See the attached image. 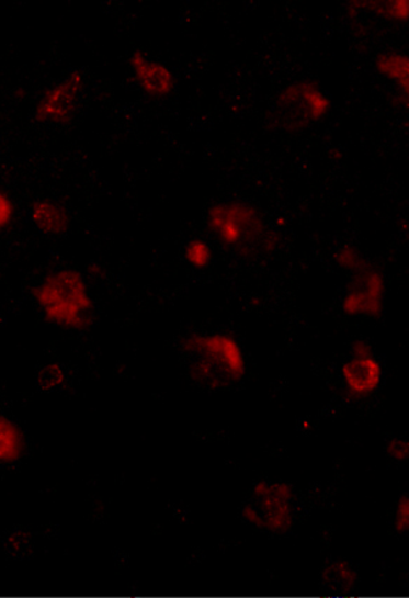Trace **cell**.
Listing matches in <instances>:
<instances>
[{
    "label": "cell",
    "instance_id": "cell-11",
    "mask_svg": "<svg viewBox=\"0 0 409 598\" xmlns=\"http://www.w3.org/2000/svg\"><path fill=\"white\" fill-rule=\"evenodd\" d=\"M375 70L386 81L395 83L399 89L402 102L408 105L409 94V58L408 55L397 49H386L377 55L374 60Z\"/></svg>",
    "mask_w": 409,
    "mask_h": 598
},
{
    "label": "cell",
    "instance_id": "cell-1",
    "mask_svg": "<svg viewBox=\"0 0 409 598\" xmlns=\"http://www.w3.org/2000/svg\"><path fill=\"white\" fill-rule=\"evenodd\" d=\"M206 227L223 249L242 260L265 259L276 253L282 245V237L250 201H217L207 210Z\"/></svg>",
    "mask_w": 409,
    "mask_h": 598
},
{
    "label": "cell",
    "instance_id": "cell-12",
    "mask_svg": "<svg viewBox=\"0 0 409 598\" xmlns=\"http://www.w3.org/2000/svg\"><path fill=\"white\" fill-rule=\"evenodd\" d=\"M26 452V438L19 424L0 415V465H14Z\"/></svg>",
    "mask_w": 409,
    "mask_h": 598
},
{
    "label": "cell",
    "instance_id": "cell-8",
    "mask_svg": "<svg viewBox=\"0 0 409 598\" xmlns=\"http://www.w3.org/2000/svg\"><path fill=\"white\" fill-rule=\"evenodd\" d=\"M86 89V77L81 70H72L60 81L44 89L35 105V121L67 125L77 114L81 97Z\"/></svg>",
    "mask_w": 409,
    "mask_h": 598
},
{
    "label": "cell",
    "instance_id": "cell-5",
    "mask_svg": "<svg viewBox=\"0 0 409 598\" xmlns=\"http://www.w3.org/2000/svg\"><path fill=\"white\" fill-rule=\"evenodd\" d=\"M332 105V99L317 81L299 80L287 83L276 94L269 116L280 131L302 132L327 119Z\"/></svg>",
    "mask_w": 409,
    "mask_h": 598
},
{
    "label": "cell",
    "instance_id": "cell-7",
    "mask_svg": "<svg viewBox=\"0 0 409 598\" xmlns=\"http://www.w3.org/2000/svg\"><path fill=\"white\" fill-rule=\"evenodd\" d=\"M388 284L384 272L368 261L361 271L352 273L349 289L341 300V311L352 318H378L385 311Z\"/></svg>",
    "mask_w": 409,
    "mask_h": 598
},
{
    "label": "cell",
    "instance_id": "cell-13",
    "mask_svg": "<svg viewBox=\"0 0 409 598\" xmlns=\"http://www.w3.org/2000/svg\"><path fill=\"white\" fill-rule=\"evenodd\" d=\"M350 14L373 13L395 24H406L409 19L408 0H354L349 3Z\"/></svg>",
    "mask_w": 409,
    "mask_h": 598
},
{
    "label": "cell",
    "instance_id": "cell-17",
    "mask_svg": "<svg viewBox=\"0 0 409 598\" xmlns=\"http://www.w3.org/2000/svg\"><path fill=\"white\" fill-rule=\"evenodd\" d=\"M16 206L11 195L0 187V233L9 230L14 225Z\"/></svg>",
    "mask_w": 409,
    "mask_h": 598
},
{
    "label": "cell",
    "instance_id": "cell-14",
    "mask_svg": "<svg viewBox=\"0 0 409 598\" xmlns=\"http://www.w3.org/2000/svg\"><path fill=\"white\" fill-rule=\"evenodd\" d=\"M183 259L193 270L204 271L212 266L215 251L206 239L193 238L184 246Z\"/></svg>",
    "mask_w": 409,
    "mask_h": 598
},
{
    "label": "cell",
    "instance_id": "cell-19",
    "mask_svg": "<svg viewBox=\"0 0 409 598\" xmlns=\"http://www.w3.org/2000/svg\"><path fill=\"white\" fill-rule=\"evenodd\" d=\"M386 454L390 458L391 461L399 463H406L409 455V443L406 438L402 436H395L391 438L385 447Z\"/></svg>",
    "mask_w": 409,
    "mask_h": 598
},
{
    "label": "cell",
    "instance_id": "cell-3",
    "mask_svg": "<svg viewBox=\"0 0 409 598\" xmlns=\"http://www.w3.org/2000/svg\"><path fill=\"white\" fill-rule=\"evenodd\" d=\"M38 312L52 326L83 331L94 318V301L86 277L75 268L48 272L32 290Z\"/></svg>",
    "mask_w": 409,
    "mask_h": 598
},
{
    "label": "cell",
    "instance_id": "cell-10",
    "mask_svg": "<svg viewBox=\"0 0 409 598\" xmlns=\"http://www.w3.org/2000/svg\"><path fill=\"white\" fill-rule=\"evenodd\" d=\"M30 219L36 230L46 237H64L71 228L69 210L52 199L35 201L31 205Z\"/></svg>",
    "mask_w": 409,
    "mask_h": 598
},
{
    "label": "cell",
    "instance_id": "cell-4",
    "mask_svg": "<svg viewBox=\"0 0 409 598\" xmlns=\"http://www.w3.org/2000/svg\"><path fill=\"white\" fill-rule=\"evenodd\" d=\"M299 510V496L294 486L283 481H260L250 489L242 519L260 532L285 534L296 527Z\"/></svg>",
    "mask_w": 409,
    "mask_h": 598
},
{
    "label": "cell",
    "instance_id": "cell-6",
    "mask_svg": "<svg viewBox=\"0 0 409 598\" xmlns=\"http://www.w3.org/2000/svg\"><path fill=\"white\" fill-rule=\"evenodd\" d=\"M384 379V362L375 354L373 346L366 340H355L341 365L345 395L355 400L372 398L383 388Z\"/></svg>",
    "mask_w": 409,
    "mask_h": 598
},
{
    "label": "cell",
    "instance_id": "cell-15",
    "mask_svg": "<svg viewBox=\"0 0 409 598\" xmlns=\"http://www.w3.org/2000/svg\"><path fill=\"white\" fill-rule=\"evenodd\" d=\"M336 266L345 272L355 273L361 271L363 267L368 264V260L364 257L363 251L355 245L346 244L341 245L338 250L334 251Z\"/></svg>",
    "mask_w": 409,
    "mask_h": 598
},
{
    "label": "cell",
    "instance_id": "cell-18",
    "mask_svg": "<svg viewBox=\"0 0 409 598\" xmlns=\"http://www.w3.org/2000/svg\"><path fill=\"white\" fill-rule=\"evenodd\" d=\"M394 524L397 534H407L409 529V499L407 494H402L396 503Z\"/></svg>",
    "mask_w": 409,
    "mask_h": 598
},
{
    "label": "cell",
    "instance_id": "cell-16",
    "mask_svg": "<svg viewBox=\"0 0 409 598\" xmlns=\"http://www.w3.org/2000/svg\"><path fill=\"white\" fill-rule=\"evenodd\" d=\"M67 382V372L60 363H47L37 374V387L43 393H54L65 387Z\"/></svg>",
    "mask_w": 409,
    "mask_h": 598
},
{
    "label": "cell",
    "instance_id": "cell-9",
    "mask_svg": "<svg viewBox=\"0 0 409 598\" xmlns=\"http://www.w3.org/2000/svg\"><path fill=\"white\" fill-rule=\"evenodd\" d=\"M128 61H130L134 82L145 97L166 100L175 93L178 86L175 72L164 61L149 57L141 49H136Z\"/></svg>",
    "mask_w": 409,
    "mask_h": 598
},
{
    "label": "cell",
    "instance_id": "cell-2",
    "mask_svg": "<svg viewBox=\"0 0 409 598\" xmlns=\"http://www.w3.org/2000/svg\"><path fill=\"white\" fill-rule=\"evenodd\" d=\"M182 354L190 377L204 387H232L248 374V357L232 334H190L183 340Z\"/></svg>",
    "mask_w": 409,
    "mask_h": 598
}]
</instances>
